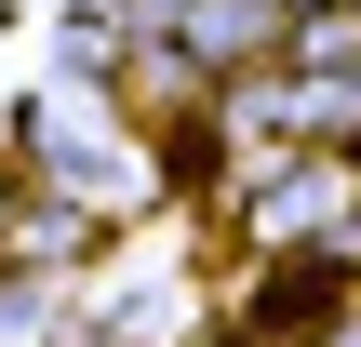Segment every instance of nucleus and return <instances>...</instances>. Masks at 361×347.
Here are the masks:
<instances>
[{"mask_svg": "<svg viewBox=\"0 0 361 347\" xmlns=\"http://www.w3.org/2000/svg\"><path fill=\"white\" fill-rule=\"evenodd\" d=\"M27 174L54 187V214H134L161 174L134 160V107L107 94V80H40L27 94Z\"/></svg>", "mask_w": 361, "mask_h": 347, "instance_id": "obj_1", "label": "nucleus"}, {"mask_svg": "<svg viewBox=\"0 0 361 347\" xmlns=\"http://www.w3.org/2000/svg\"><path fill=\"white\" fill-rule=\"evenodd\" d=\"M281 13H295V27H308V13H348V0H281Z\"/></svg>", "mask_w": 361, "mask_h": 347, "instance_id": "obj_2", "label": "nucleus"}, {"mask_svg": "<svg viewBox=\"0 0 361 347\" xmlns=\"http://www.w3.org/2000/svg\"><path fill=\"white\" fill-rule=\"evenodd\" d=\"M0 227H13V187H0Z\"/></svg>", "mask_w": 361, "mask_h": 347, "instance_id": "obj_3", "label": "nucleus"}]
</instances>
